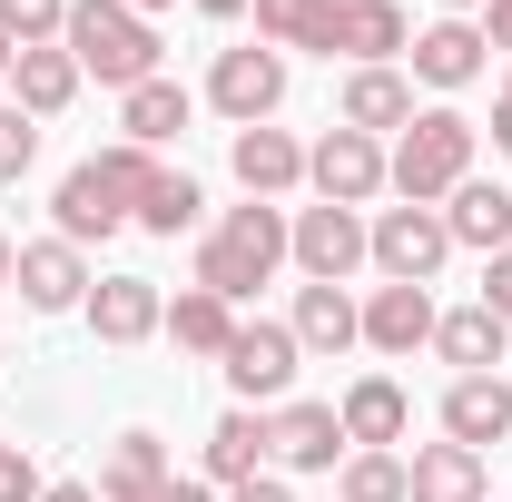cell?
Instances as JSON below:
<instances>
[{
  "label": "cell",
  "mask_w": 512,
  "mask_h": 502,
  "mask_svg": "<svg viewBox=\"0 0 512 502\" xmlns=\"http://www.w3.org/2000/svg\"><path fill=\"white\" fill-rule=\"evenodd\" d=\"M168 158H148V148H99V158H79L60 178V197H50V217H60L69 247H99V237H119V227H138V197H148V178H158Z\"/></svg>",
  "instance_id": "cell-1"
},
{
  "label": "cell",
  "mask_w": 512,
  "mask_h": 502,
  "mask_svg": "<svg viewBox=\"0 0 512 502\" xmlns=\"http://www.w3.org/2000/svg\"><path fill=\"white\" fill-rule=\"evenodd\" d=\"M276 266H286V207H266V197L227 207V217L197 237V286H207V296H227V306H247Z\"/></svg>",
  "instance_id": "cell-2"
},
{
  "label": "cell",
  "mask_w": 512,
  "mask_h": 502,
  "mask_svg": "<svg viewBox=\"0 0 512 502\" xmlns=\"http://www.w3.org/2000/svg\"><path fill=\"white\" fill-rule=\"evenodd\" d=\"M60 50L79 60V79H99V89H138V79H158V30L128 10V0H69V30Z\"/></svg>",
  "instance_id": "cell-3"
},
{
  "label": "cell",
  "mask_w": 512,
  "mask_h": 502,
  "mask_svg": "<svg viewBox=\"0 0 512 502\" xmlns=\"http://www.w3.org/2000/svg\"><path fill=\"white\" fill-rule=\"evenodd\" d=\"M473 138L483 128L463 119V109H414V128L394 138V158H384V188H404V207H434L473 178Z\"/></svg>",
  "instance_id": "cell-4"
},
{
  "label": "cell",
  "mask_w": 512,
  "mask_h": 502,
  "mask_svg": "<svg viewBox=\"0 0 512 502\" xmlns=\"http://www.w3.org/2000/svg\"><path fill=\"white\" fill-rule=\"evenodd\" d=\"M365 256L384 266V286H434V266L453 256L444 207H384L375 227H365Z\"/></svg>",
  "instance_id": "cell-5"
},
{
  "label": "cell",
  "mask_w": 512,
  "mask_h": 502,
  "mask_svg": "<svg viewBox=\"0 0 512 502\" xmlns=\"http://www.w3.org/2000/svg\"><path fill=\"white\" fill-rule=\"evenodd\" d=\"M296 365H306V345H296V325H237V345H227V384H237V404H256V414H276L286 404V384H296Z\"/></svg>",
  "instance_id": "cell-6"
},
{
  "label": "cell",
  "mask_w": 512,
  "mask_h": 502,
  "mask_svg": "<svg viewBox=\"0 0 512 502\" xmlns=\"http://www.w3.org/2000/svg\"><path fill=\"white\" fill-rule=\"evenodd\" d=\"M404 40H414V30H404V10H394V0H325V20H316V40H306V50L355 60V69H384Z\"/></svg>",
  "instance_id": "cell-7"
},
{
  "label": "cell",
  "mask_w": 512,
  "mask_h": 502,
  "mask_svg": "<svg viewBox=\"0 0 512 502\" xmlns=\"http://www.w3.org/2000/svg\"><path fill=\"white\" fill-rule=\"evenodd\" d=\"M286 256L306 266V286H345L365 266V217L355 207H296L286 217Z\"/></svg>",
  "instance_id": "cell-8"
},
{
  "label": "cell",
  "mask_w": 512,
  "mask_h": 502,
  "mask_svg": "<svg viewBox=\"0 0 512 502\" xmlns=\"http://www.w3.org/2000/svg\"><path fill=\"white\" fill-rule=\"evenodd\" d=\"M207 99H217V119L237 128H266L276 119V99H286V50H217V69H207Z\"/></svg>",
  "instance_id": "cell-9"
},
{
  "label": "cell",
  "mask_w": 512,
  "mask_h": 502,
  "mask_svg": "<svg viewBox=\"0 0 512 502\" xmlns=\"http://www.w3.org/2000/svg\"><path fill=\"white\" fill-rule=\"evenodd\" d=\"M306 178H316L325 207H365V197L384 188V138H365V128H325L316 148H306Z\"/></svg>",
  "instance_id": "cell-10"
},
{
  "label": "cell",
  "mask_w": 512,
  "mask_h": 502,
  "mask_svg": "<svg viewBox=\"0 0 512 502\" xmlns=\"http://www.w3.org/2000/svg\"><path fill=\"white\" fill-rule=\"evenodd\" d=\"M10 286H20V306L30 315H69V306H89V256L69 247V237H40V247H20V266H10Z\"/></svg>",
  "instance_id": "cell-11"
},
{
  "label": "cell",
  "mask_w": 512,
  "mask_h": 502,
  "mask_svg": "<svg viewBox=\"0 0 512 502\" xmlns=\"http://www.w3.org/2000/svg\"><path fill=\"white\" fill-rule=\"evenodd\" d=\"M266 453H276L286 473H335L355 443L335 424V404H276V414H266Z\"/></svg>",
  "instance_id": "cell-12"
},
{
  "label": "cell",
  "mask_w": 512,
  "mask_h": 502,
  "mask_svg": "<svg viewBox=\"0 0 512 502\" xmlns=\"http://www.w3.org/2000/svg\"><path fill=\"white\" fill-rule=\"evenodd\" d=\"M158 325H168L158 276H99V286H89V335H99V345H148Z\"/></svg>",
  "instance_id": "cell-13"
},
{
  "label": "cell",
  "mask_w": 512,
  "mask_h": 502,
  "mask_svg": "<svg viewBox=\"0 0 512 502\" xmlns=\"http://www.w3.org/2000/svg\"><path fill=\"white\" fill-rule=\"evenodd\" d=\"M335 424H345L355 453H394L404 424H414V404H404V384H394V375H355V384H345V404H335Z\"/></svg>",
  "instance_id": "cell-14"
},
{
  "label": "cell",
  "mask_w": 512,
  "mask_h": 502,
  "mask_svg": "<svg viewBox=\"0 0 512 502\" xmlns=\"http://www.w3.org/2000/svg\"><path fill=\"white\" fill-rule=\"evenodd\" d=\"M227 158H237V188L266 197V207H276L286 188H306V148H296L286 128H237V138H227Z\"/></svg>",
  "instance_id": "cell-15"
},
{
  "label": "cell",
  "mask_w": 512,
  "mask_h": 502,
  "mask_svg": "<svg viewBox=\"0 0 512 502\" xmlns=\"http://www.w3.org/2000/svg\"><path fill=\"white\" fill-rule=\"evenodd\" d=\"M512 434V384L503 375H453L444 384V443H503Z\"/></svg>",
  "instance_id": "cell-16"
},
{
  "label": "cell",
  "mask_w": 512,
  "mask_h": 502,
  "mask_svg": "<svg viewBox=\"0 0 512 502\" xmlns=\"http://www.w3.org/2000/svg\"><path fill=\"white\" fill-rule=\"evenodd\" d=\"M335 119L384 138V128H414V79L384 60V69H345V99H335Z\"/></svg>",
  "instance_id": "cell-17"
},
{
  "label": "cell",
  "mask_w": 512,
  "mask_h": 502,
  "mask_svg": "<svg viewBox=\"0 0 512 502\" xmlns=\"http://www.w3.org/2000/svg\"><path fill=\"white\" fill-rule=\"evenodd\" d=\"M256 473H266V414H256V404H227V414L207 424V483L237 493Z\"/></svg>",
  "instance_id": "cell-18"
},
{
  "label": "cell",
  "mask_w": 512,
  "mask_h": 502,
  "mask_svg": "<svg viewBox=\"0 0 512 502\" xmlns=\"http://www.w3.org/2000/svg\"><path fill=\"white\" fill-rule=\"evenodd\" d=\"M483 453L473 443H424L414 463H404V502H483Z\"/></svg>",
  "instance_id": "cell-19"
},
{
  "label": "cell",
  "mask_w": 512,
  "mask_h": 502,
  "mask_svg": "<svg viewBox=\"0 0 512 502\" xmlns=\"http://www.w3.org/2000/svg\"><path fill=\"white\" fill-rule=\"evenodd\" d=\"M404 60H414L424 89H473V79H483V30H473V20H434Z\"/></svg>",
  "instance_id": "cell-20"
},
{
  "label": "cell",
  "mask_w": 512,
  "mask_h": 502,
  "mask_svg": "<svg viewBox=\"0 0 512 502\" xmlns=\"http://www.w3.org/2000/svg\"><path fill=\"white\" fill-rule=\"evenodd\" d=\"M296 345L306 355H345V345H365V306L345 296V286H296Z\"/></svg>",
  "instance_id": "cell-21"
},
{
  "label": "cell",
  "mask_w": 512,
  "mask_h": 502,
  "mask_svg": "<svg viewBox=\"0 0 512 502\" xmlns=\"http://www.w3.org/2000/svg\"><path fill=\"white\" fill-rule=\"evenodd\" d=\"M365 345H375V355L434 345V296H424V286H375V296H365Z\"/></svg>",
  "instance_id": "cell-22"
},
{
  "label": "cell",
  "mask_w": 512,
  "mask_h": 502,
  "mask_svg": "<svg viewBox=\"0 0 512 502\" xmlns=\"http://www.w3.org/2000/svg\"><path fill=\"white\" fill-rule=\"evenodd\" d=\"M444 227H453V247L503 256V247H512V188H493V178H463V188L444 197Z\"/></svg>",
  "instance_id": "cell-23"
},
{
  "label": "cell",
  "mask_w": 512,
  "mask_h": 502,
  "mask_svg": "<svg viewBox=\"0 0 512 502\" xmlns=\"http://www.w3.org/2000/svg\"><path fill=\"white\" fill-rule=\"evenodd\" d=\"M503 315L493 306H453V315H434V355H444L453 375H493V365H503Z\"/></svg>",
  "instance_id": "cell-24"
},
{
  "label": "cell",
  "mask_w": 512,
  "mask_h": 502,
  "mask_svg": "<svg viewBox=\"0 0 512 502\" xmlns=\"http://www.w3.org/2000/svg\"><path fill=\"white\" fill-rule=\"evenodd\" d=\"M188 109H197V99L178 89V79H138V89L119 99V128H128V148H148V158H158V148L188 128Z\"/></svg>",
  "instance_id": "cell-25"
},
{
  "label": "cell",
  "mask_w": 512,
  "mask_h": 502,
  "mask_svg": "<svg viewBox=\"0 0 512 502\" xmlns=\"http://www.w3.org/2000/svg\"><path fill=\"white\" fill-rule=\"evenodd\" d=\"M158 335H168L178 355H217V365H227V345H237V306H227V296H207V286H188V296L168 306Z\"/></svg>",
  "instance_id": "cell-26"
},
{
  "label": "cell",
  "mask_w": 512,
  "mask_h": 502,
  "mask_svg": "<svg viewBox=\"0 0 512 502\" xmlns=\"http://www.w3.org/2000/svg\"><path fill=\"white\" fill-rule=\"evenodd\" d=\"M10 79H20V109H30V119H60L69 99H79V60H69L60 40H50V50H20Z\"/></svg>",
  "instance_id": "cell-27"
},
{
  "label": "cell",
  "mask_w": 512,
  "mask_h": 502,
  "mask_svg": "<svg viewBox=\"0 0 512 502\" xmlns=\"http://www.w3.org/2000/svg\"><path fill=\"white\" fill-rule=\"evenodd\" d=\"M158 483H178V473H168V443H158V434H119V443H109V463H99V502L158 493Z\"/></svg>",
  "instance_id": "cell-28"
},
{
  "label": "cell",
  "mask_w": 512,
  "mask_h": 502,
  "mask_svg": "<svg viewBox=\"0 0 512 502\" xmlns=\"http://www.w3.org/2000/svg\"><path fill=\"white\" fill-rule=\"evenodd\" d=\"M197 217H207V188H197L188 168H158L148 197H138V227H148V237H188Z\"/></svg>",
  "instance_id": "cell-29"
},
{
  "label": "cell",
  "mask_w": 512,
  "mask_h": 502,
  "mask_svg": "<svg viewBox=\"0 0 512 502\" xmlns=\"http://www.w3.org/2000/svg\"><path fill=\"white\" fill-rule=\"evenodd\" d=\"M335 502H404V453H345L335 463Z\"/></svg>",
  "instance_id": "cell-30"
},
{
  "label": "cell",
  "mask_w": 512,
  "mask_h": 502,
  "mask_svg": "<svg viewBox=\"0 0 512 502\" xmlns=\"http://www.w3.org/2000/svg\"><path fill=\"white\" fill-rule=\"evenodd\" d=\"M69 30V0H0V40L10 50H50Z\"/></svg>",
  "instance_id": "cell-31"
},
{
  "label": "cell",
  "mask_w": 512,
  "mask_h": 502,
  "mask_svg": "<svg viewBox=\"0 0 512 502\" xmlns=\"http://www.w3.org/2000/svg\"><path fill=\"white\" fill-rule=\"evenodd\" d=\"M247 10H256V30H266V50H306L316 20H325V0H247Z\"/></svg>",
  "instance_id": "cell-32"
},
{
  "label": "cell",
  "mask_w": 512,
  "mask_h": 502,
  "mask_svg": "<svg viewBox=\"0 0 512 502\" xmlns=\"http://www.w3.org/2000/svg\"><path fill=\"white\" fill-rule=\"evenodd\" d=\"M30 158H40V119L10 99V109H0V188H10V178H30Z\"/></svg>",
  "instance_id": "cell-33"
},
{
  "label": "cell",
  "mask_w": 512,
  "mask_h": 502,
  "mask_svg": "<svg viewBox=\"0 0 512 502\" xmlns=\"http://www.w3.org/2000/svg\"><path fill=\"white\" fill-rule=\"evenodd\" d=\"M50 483H40V463L20 453V443H0V502H40Z\"/></svg>",
  "instance_id": "cell-34"
},
{
  "label": "cell",
  "mask_w": 512,
  "mask_h": 502,
  "mask_svg": "<svg viewBox=\"0 0 512 502\" xmlns=\"http://www.w3.org/2000/svg\"><path fill=\"white\" fill-rule=\"evenodd\" d=\"M473 306H493V315L512 325V247H503V256H483V296H473Z\"/></svg>",
  "instance_id": "cell-35"
},
{
  "label": "cell",
  "mask_w": 512,
  "mask_h": 502,
  "mask_svg": "<svg viewBox=\"0 0 512 502\" xmlns=\"http://www.w3.org/2000/svg\"><path fill=\"white\" fill-rule=\"evenodd\" d=\"M227 502H296V493H286L276 473H256V483H237V493H227Z\"/></svg>",
  "instance_id": "cell-36"
},
{
  "label": "cell",
  "mask_w": 512,
  "mask_h": 502,
  "mask_svg": "<svg viewBox=\"0 0 512 502\" xmlns=\"http://www.w3.org/2000/svg\"><path fill=\"white\" fill-rule=\"evenodd\" d=\"M128 502H217L207 483H158V493H128Z\"/></svg>",
  "instance_id": "cell-37"
},
{
  "label": "cell",
  "mask_w": 512,
  "mask_h": 502,
  "mask_svg": "<svg viewBox=\"0 0 512 502\" xmlns=\"http://www.w3.org/2000/svg\"><path fill=\"white\" fill-rule=\"evenodd\" d=\"M493 10V30H483V50H512V0H483Z\"/></svg>",
  "instance_id": "cell-38"
},
{
  "label": "cell",
  "mask_w": 512,
  "mask_h": 502,
  "mask_svg": "<svg viewBox=\"0 0 512 502\" xmlns=\"http://www.w3.org/2000/svg\"><path fill=\"white\" fill-rule=\"evenodd\" d=\"M493 148H512V79H503V99H493Z\"/></svg>",
  "instance_id": "cell-39"
},
{
  "label": "cell",
  "mask_w": 512,
  "mask_h": 502,
  "mask_svg": "<svg viewBox=\"0 0 512 502\" xmlns=\"http://www.w3.org/2000/svg\"><path fill=\"white\" fill-rule=\"evenodd\" d=\"M40 502H99V483H50Z\"/></svg>",
  "instance_id": "cell-40"
},
{
  "label": "cell",
  "mask_w": 512,
  "mask_h": 502,
  "mask_svg": "<svg viewBox=\"0 0 512 502\" xmlns=\"http://www.w3.org/2000/svg\"><path fill=\"white\" fill-rule=\"evenodd\" d=\"M197 10H207V20H237V10H247V0H197Z\"/></svg>",
  "instance_id": "cell-41"
},
{
  "label": "cell",
  "mask_w": 512,
  "mask_h": 502,
  "mask_svg": "<svg viewBox=\"0 0 512 502\" xmlns=\"http://www.w3.org/2000/svg\"><path fill=\"white\" fill-rule=\"evenodd\" d=\"M10 266H20V247H10V237H0V286H10Z\"/></svg>",
  "instance_id": "cell-42"
},
{
  "label": "cell",
  "mask_w": 512,
  "mask_h": 502,
  "mask_svg": "<svg viewBox=\"0 0 512 502\" xmlns=\"http://www.w3.org/2000/svg\"><path fill=\"white\" fill-rule=\"evenodd\" d=\"M128 10H138V20H148V10H168V0H128Z\"/></svg>",
  "instance_id": "cell-43"
},
{
  "label": "cell",
  "mask_w": 512,
  "mask_h": 502,
  "mask_svg": "<svg viewBox=\"0 0 512 502\" xmlns=\"http://www.w3.org/2000/svg\"><path fill=\"white\" fill-rule=\"evenodd\" d=\"M10 60H20V50H10V40H0V69H10Z\"/></svg>",
  "instance_id": "cell-44"
},
{
  "label": "cell",
  "mask_w": 512,
  "mask_h": 502,
  "mask_svg": "<svg viewBox=\"0 0 512 502\" xmlns=\"http://www.w3.org/2000/svg\"><path fill=\"white\" fill-rule=\"evenodd\" d=\"M444 10H453V20H463V10H473V0H444Z\"/></svg>",
  "instance_id": "cell-45"
}]
</instances>
